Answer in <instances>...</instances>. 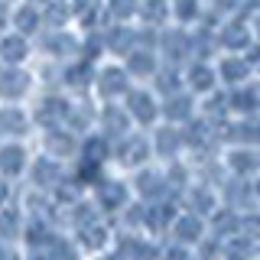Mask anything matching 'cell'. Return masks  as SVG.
<instances>
[{
    "label": "cell",
    "instance_id": "obj_20",
    "mask_svg": "<svg viewBox=\"0 0 260 260\" xmlns=\"http://www.w3.org/2000/svg\"><path fill=\"white\" fill-rule=\"evenodd\" d=\"M211 205H215V202H211V195H208L205 189H192V192H189V208L195 211V215H202V211L208 215Z\"/></svg>",
    "mask_w": 260,
    "mask_h": 260
},
{
    "label": "cell",
    "instance_id": "obj_48",
    "mask_svg": "<svg viewBox=\"0 0 260 260\" xmlns=\"http://www.w3.org/2000/svg\"><path fill=\"white\" fill-rule=\"evenodd\" d=\"M32 4H49V0H32Z\"/></svg>",
    "mask_w": 260,
    "mask_h": 260
},
{
    "label": "cell",
    "instance_id": "obj_42",
    "mask_svg": "<svg viewBox=\"0 0 260 260\" xmlns=\"http://www.w3.org/2000/svg\"><path fill=\"white\" fill-rule=\"evenodd\" d=\"M244 224H247V231H254V228H260V218L250 215V218H244Z\"/></svg>",
    "mask_w": 260,
    "mask_h": 260
},
{
    "label": "cell",
    "instance_id": "obj_9",
    "mask_svg": "<svg viewBox=\"0 0 260 260\" xmlns=\"http://www.w3.org/2000/svg\"><path fill=\"white\" fill-rule=\"evenodd\" d=\"M221 43H224L228 49H244V46L250 43V32H247V26H244L241 20H234V23H228V26H224Z\"/></svg>",
    "mask_w": 260,
    "mask_h": 260
},
{
    "label": "cell",
    "instance_id": "obj_7",
    "mask_svg": "<svg viewBox=\"0 0 260 260\" xmlns=\"http://www.w3.org/2000/svg\"><path fill=\"white\" fill-rule=\"evenodd\" d=\"M23 162H26L23 146H4V150H0V173L16 176V173H23Z\"/></svg>",
    "mask_w": 260,
    "mask_h": 260
},
{
    "label": "cell",
    "instance_id": "obj_38",
    "mask_svg": "<svg viewBox=\"0 0 260 260\" xmlns=\"http://www.w3.org/2000/svg\"><path fill=\"white\" fill-rule=\"evenodd\" d=\"M46 49H52V52H69V49H72V39H69V36L46 39Z\"/></svg>",
    "mask_w": 260,
    "mask_h": 260
},
{
    "label": "cell",
    "instance_id": "obj_4",
    "mask_svg": "<svg viewBox=\"0 0 260 260\" xmlns=\"http://www.w3.org/2000/svg\"><path fill=\"white\" fill-rule=\"evenodd\" d=\"M146 156H150V143L143 137H127L124 146H120V162H127V166H137Z\"/></svg>",
    "mask_w": 260,
    "mask_h": 260
},
{
    "label": "cell",
    "instance_id": "obj_51",
    "mask_svg": "<svg viewBox=\"0 0 260 260\" xmlns=\"http://www.w3.org/2000/svg\"><path fill=\"white\" fill-rule=\"evenodd\" d=\"M257 29H260V20H257Z\"/></svg>",
    "mask_w": 260,
    "mask_h": 260
},
{
    "label": "cell",
    "instance_id": "obj_32",
    "mask_svg": "<svg viewBox=\"0 0 260 260\" xmlns=\"http://www.w3.org/2000/svg\"><path fill=\"white\" fill-rule=\"evenodd\" d=\"M111 13L120 16V20H127V16L137 13V0H111Z\"/></svg>",
    "mask_w": 260,
    "mask_h": 260
},
{
    "label": "cell",
    "instance_id": "obj_5",
    "mask_svg": "<svg viewBox=\"0 0 260 260\" xmlns=\"http://www.w3.org/2000/svg\"><path fill=\"white\" fill-rule=\"evenodd\" d=\"M98 202H101V208H120L127 202V189L120 182H98Z\"/></svg>",
    "mask_w": 260,
    "mask_h": 260
},
{
    "label": "cell",
    "instance_id": "obj_37",
    "mask_svg": "<svg viewBox=\"0 0 260 260\" xmlns=\"http://www.w3.org/2000/svg\"><path fill=\"white\" fill-rule=\"evenodd\" d=\"M176 85H179L176 72H162V75H159V88H162V91H169V94H179V91H176Z\"/></svg>",
    "mask_w": 260,
    "mask_h": 260
},
{
    "label": "cell",
    "instance_id": "obj_14",
    "mask_svg": "<svg viewBox=\"0 0 260 260\" xmlns=\"http://www.w3.org/2000/svg\"><path fill=\"white\" fill-rule=\"evenodd\" d=\"M0 55H4L7 62L26 59V43H23V36H7L4 43H0Z\"/></svg>",
    "mask_w": 260,
    "mask_h": 260
},
{
    "label": "cell",
    "instance_id": "obj_15",
    "mask_svg": "<svg viewBox=\"0 0 260 260\" xmlns=\"http://www.w3.org/2000/svg\"><path fill=\"white\" fill-rule=\"evenodd\" d=\"M189 85L195 91H211V85H215V72L208 69V65H195L189 72Z\"/></svg>",
    "mask_w": 260,
    "mask_h": 260
},
{
    "label": "cell",
    "instance_id": "obj_39",
    "mask_svg": "<svg viewBox=\"0 0 260 260\" xmlns=\"http://www.w3.org/2000/svg\"><path fill=\"white\" fill-rule=\"evenodd\" d=\"M234 221H238V218H234L231 211H221V215L215 218V231H221V234H224L228 228H231V231H234Z\"/></svg>",
    "mask_w": 260,
    "mask_h": 260
},
{
    "label": "cell",
    "instance_id": "obj_35",
    "mask_svg": "<svg viewBox=\"0 0 260 260\" xmlns=\"http://www.w3.org/2000/svg\"><path fill=\"white\" fill-rule=\"evenodd\" d=\"M176 13H179V20H195L199 16V0H179Z\"/></svg>",
    "mask_w": 260,
    "mask_h": 260
},
{
    "label": "cell",
    "instance_id": "obj_49",
    "mask_svg": "<svg viewBox=\"0 0 260 260\" xmlns=\"http://www.w3.org/2000/svg\"><path fill=\"white\" fill-rule=\"evenodd\" d=\"M32 260H49V257H32Z\"/></svg>",
    "mask_w": 260,
    "mask_h": 260
},
{
    "label": "cell",
    "instance_id": "obj_1",
    "mask_svg": "<svg viewBox=\"0 0 260 260\" xmlns=\"http://www.w3.org/2000/svg\"><path fill=\"white\" fill-rule=\"evenodd\" d=\"M127 108L140 124L156 120V104H153V94H146V91H127Z\"/></svg>",
    "mask_w": 260,
    "mask_h": 260
},
{
    "label": "cell",
    "instance_id": "obj_27",
    "mask_svg": "<svg viewBox=\"0 0 260 260\" xmlns=\"http://www.w3.org/2000/svg\"><path fill=\"white\" fill-rule=\"evenodd\" d=\"M104 156H108V143H104L101 137H91V140L85 143V159H98V162H101Z\"/></svg>",
    "mask_w": 260,
    "mask_h": 260
},
{
    "label": "cell",
    "instance_id": "obj_24",
    "mask_svg": "<svg viewBox=\"0 0 260 260\" xmlns=\"http://www.w3.org/2000/svg\"><path fill=\"white\" fill-rule=\"evenodd\" d=\"M156 146H159V153H173L176 146H179V130L162 127L159 134H156Z\"/></svg>",
    "mask_w": 260,
    "mask_h": 260
},
{
    "label": "cell",
    "instance_id": "obj_41",
    "mask_svg": "<svg viewBox=\"0 0 260 260\" xmlns=\"http://www.w3.org/2000/svg\"><path fill=\"white\" fill-rule=\"evenodd\" d=\"M166 260H189V254H185L182 247H176V250H169V254H166Z\"/></svg>",
    "mask_w": 260,
    "mask_h": 260
},
{
    "label": "cell",
    "instance_id": "obj_33",
    "mask_svg": "<svg viewBox=\"0 0 260 260\" xmlns=\"http://www.w3.org/2000/svg\"><path fill=\"white\" fill-rule=\"evenodd\" d=\"M98 169H101L98 159H85L81 169H78V179H81V182H98Z\"/></svg>",
    "mask_w": 260,
    "mask_h": 260
},
{
    "label": "cell",
    "instance_id": "obj_19",
    "mask_svg": "<svg viewBox=\"0 0 260 260\" xmlns=\"http://www.w3.org/2000/svg\"><path fill=\"white\" fill-rule=\"evenodd\" d=\"M166 52H169V59H182L189 52V39L182 32H166Z\"/></svg>",
    "mask_w": 260,
    "mask_h": 260
},
{
    "label": "cell",
    "instance_id": "obj_36",
    "mask_svg": "<svg viewBox=\"0 0 260 260\" xmlns=\"http://www.w3.org/2000/svg\"><path fill=\"white\" fill-rule=\"evenodd\" d=\"M46 20L55 23V26H62V23L69 20V7H65V4H52V7H49V13H46Z\"/></svg>",
    "mask_w": 260,
    "mask_h": 260
},
{
    "label": "cell",
    "instance_id": "obj_28",
    "mask_svg": "<svg viewBox=\"0 0 260 260\" xmlns=\"http://www.w3.org/2000/svg\"><path fill=\"white\" fill-rule=\"evenodd\" d=\"M16 234H20V228H16V211H4V215H0V238H16Z\"/></svg>",
    "mask_w": 260,
    "mask_h": 260
},
{
    "label": "cell",
    "instance_id": "obj_50",
    "mask_svg": "<svg viewBox=\"0 0 260 260\" xmlns=\"http://www.w3.org/2000/svg\"><path fill=\"white\" fill-rule=\"evenodd\" d=\"M0 23H4V13H0Z\"/></svg>",
    "mask_w": 260,
    "mask_h": 260
},
{
    "label": "cell",
    "instance_id": "obj_10",
    "mask_svg": "<svg viewBox=\"0 0 260 260\" xmlns=\"http://www.w3.org/2000/svg\"><path fill=\"white\" fill-rule=\"evenodd\" d=\"M69 114V104L62 101V98H49V101L39 104V120L49 127V124H59V120Z\"/></svg>",
    "mask_w": 260,
    "mask_h": 260
},
{
    "label": "cell",
    "instance_id": "obj_3",
    "mask_svg": "<svg viewBox=\"0 0 260 260\" xmlns=\"http://www.w3.org/2000/svg\"><path fill=\"white\" fill-rule=\"evenodd\" d=\"M98 88H101V94H124L127 91V72L124 69H101V78H98Z\"/></svg>",
    "mask_w": 260,
    "mask_h": 260
},
{
    "label": "cell",
    "instance_id": "obj_47",
    "mask_svg": "<svg viewBox=\"0 0 260 260\" xmlns=\"http://www.w3.org/2000/svg\"><path fill=\"white\" fill-rule=\"evenodd\" d=\"M101 260H120V257H101Z\"/></svg>",
    "mask_w": 260,
    "mask_h": 260
},
{
    "label": "cell",
    "instance_id": "obj_25",
    "mask_svg": "<svg viewBox=\"0 0 260 260\" xmlns=\"http://www.w3.org/2000/svg\"><path fill=\"white\" fill-rule=\"evenodd\" d=\"M13 23H16V29L20 32H32L36 29V10H29V7H23V10H16V16H13Z\"/></svg>",
    "mask_w": 260,
    "mask_h": 260
},
{
    "label": "cell",
    "instance_id": "obj_22",
    "mask_svg": "<svg viewBox=\"0 0 260 260\" xmlns=\"http://www.w3.org/2000/svg\"><path fill=\"white\" fill-rule=\"evenodd\" d=\"M101 120H104V127H108V134H124L127 124H124V111H117V108H108L101 114Z\"/></svg>",
    "mask_w": 260,
    "mask_h": 260
},
{
    "label": "cell",
    "instance_id": "obj_21",
    "mask_svg": "<svg viewBox=\"0 0 260 260\" xmlns=\"http://www.w3.org/2000/svg\"><path fill=\"white\" fill-rule=\"evenodd\" d=\"M127 65H130L134 75H150V72H153V55L150 52H134L127 59Z\"/></svg>",
    "mask_w": 260,
    "mask_h": 260
},
{
    "label": "cell",
    "instance_id": "obj_45",
    "mask_svg": "<svg viewBox=\"0 0 260 260\" xmlns=\"http://www.w3.org/2000/svg\"><path fill=\"white\" fill-rule=\"evenodd\" d=\"M250 62H260V46H257V49H250Z\"/></svg>",
    "mask_w": 260,
    "mask_h": 260
},
{
    "label": "cell",
    "instance_id": "obj_12",
    "mask_svg": "<svg viewBox=\"0 0 260 260\" xmlns=\"http://www.w3.org/2000/svg\"><path fill=\"white\" fill-rule=\"evenodd\" d=\"M224 254H228V260H250V254H254V244H250V238L238 234V238H231V241L224 244Z\"/></svg>",
    "mask_w": 260,
    "mask_h": 260
},
{
    "label": "cell",
    "instance_id": "obj_17",
    "mask_svg": "<svg viewBox=\"0 0 260 260\" xmlns=\"http://www.w3.org/2000/svg\"><path fill=\"white\" fill-rule=\"evenodd\" d=\"M228 166H231V173H238V176H247L250 169L257 166V159L250 156L247 150H234L231 156H228Z\"/></svg>",
    "mask_w": 260,
    "mask_h": 260
},
{
    "label": "cell",
    "instance_id": "obj_6",
    "mask_svg": "<svg viewBox=\"0 0 260 260\" xmlns=\"http://www.w3.org/2000/svg\"><path fill=\"white\" fill-rule=\"evenodd\" d=\"M78 241H81L85 250H101L104 244H108V228H104L101 221H91V224H85L78 231Z\"/></svg>",
    "mask_w": 260,
    "mask_h": 260
},
{
    "label": "cell",
    "instance_id": "obj_23",
    "mask_svg": "<svg viewBox=\"0 0 260 260\" xmlns=\"http://www.w3.org/2000/svg\"><path fill=\"white\" fill-rule=\"evenodd\" d=\"M140 192L146 195V199H159V192H162V179L156 173H143L140 176Z\"/></svg>",
    "mask_w": 260,
    "mask_h": 260
},
{
    "label": "cell",
    "instance_id": "obj_8",
    "mask_svg": "<svg viewBox=\"0 0 260 260\" xmlns=\"http://www.w3.org/2000/svg\"><path fill=\"white\" fill-rule=\"evenodd\" d=\"M176 238L179 241H199L202 238V221H199V215H182V218H176Z\"/></svg>",
    "mask_w": 260,
    "mask_h": 260
},
{
    "label": "cell",
    "instance_id": "obj_16",
    "mask_svg": "<svg viewBox=\"0 0 260 260\" xmlns=\"http://www.w3.org/2000/svg\"><path fill=\"white\" fill-rule=\"evenodd\" d=\"M46 146L52 153H59V156H65V153H75V137H72V134H62V130H52V134H49V140H46Z\"/></svg>",
    "mask_w": 260,
    "mask_h": 260
},
{
    "label": "cell",
    "instance_id": "obj_26",
    "mask_svg": "<svg viewBox=\"0 0 260 260\" xmlns=\"http://www.w3.org/2000/svg\"><path fill=\"white\" fill-rule=\"evenodd\" d=\"M143 16L150 23L166 20V0H146V4H143Z\"/></svg>",
    "mask_w": 260,
    "mask_h": 260
},
{
    "label": "cell",
    "instance_id": "obj_2",
    "mask_svg": "<svg viewBox=\"0 0 260 260\" xmlns=\"http://www.w3.org/2000/svg\"><path fill=\"white\" fill-rule=\"evenodd\" d=\"M29 88V78H26V72H20V69H7V72H0V94L4 98H20L23 91Z\"/></svg>",
    "mask_w": 260,
    "mask_h": 260
},
{
    "label": "cell",
    "instance_id": "obj_13",
    "mask_svg": "<svg viewBox=\"0 0 260 260\" xmlns=\"http://www.w3.org/2000/svg\"><path fill=\"white\" fill-rule=\"evenodd\" d=\"M32 179H36L39 185H52V182H59V166H55L52 159H36V166H32Z\"/></svg>",
    "mask_w": 260,
    "mask_h": 260
},
{
    "label": "cell",
    "instance_id": "obj_30",
    "mask_svg": "<svg viewBox=\"0 0 260 260\" xmlns=\"http://www.w3.org/2000/svg\"><path fill=\"white\" fill-rule=\"evenodd\" d=\"M23 124H26V120H23L20 111H4V114H0V127H4V130H13V134H20Z\"/></svg>",
    "mask_w": 260,
    "mask_h": 260
},
{
    "label": "cell",
    "instance_id": "obj_11",
    "mask_svg": "<svg viewBox=\"0 0 260 260\" xmlns=\"http://www.w3.org/2000/svg\"><path fill=\"white\" fill-rule=\"evenodd\" d=\"M189 114H192V101L185 94H169V101H166V117L169 120H189Z\"/></svg>",
    "mask_w": 260,
    "mask_h": 260
},
{
    "label": "cell",
    "instance_id": "obj_29",
    "mask_svg": "<svg viewBox=\"0 0 260 260\" xmlns=\"http://www.w3.org/2000/svg\"><path fill=\"white\" fill-rule=\"evenodd\" d=\"M65 78H69V85H78L81 88V85H88V81H91V69H88L85 62H81V65H72Z\"/></svg>",
    "mask_w": 260,
    "mask_h": 260
},
{
    "label": "cell",
    "instance_id": "obj_40",
    "mask_svg": "<svg viewBox=\"0 0 260 260\" xmlns=\"http://www.w3.org/2000/svg\"><path fill=\"white\" fill-rule=\"evenodd\" d=\"M59 199L62 202H78V185H72V182L59 185Z\"/></svg>",
    "mask_w": 260,
    "mask_h": 260
},
{
    "label": "cell",
    "instance_id": "obj_18",
    "mask_svg": "<svg viewBox=\"0 0 260 260\" xmlns=\"http://www.w3.org/2000/svg\"><path fill=\"white\" fill-rule=\"evenodd\" d=\"M221 78H224V81H244V78H247V62H241V59H224V62H221Z\"/></svg>",
    "mask_w": 260,
    "mask_h": 260
},
{
    "label": "cell",
    "instance_id": "obj_34",
    "mask_svg": "<svg viewBox=\"0 0 260 260\" xmlns=\"http://www.w3.org/2000/svg\"><path fill=\"white\" fill-rule=\"evenodd\" d=\"M208 140V127H205V120H195V124L189 127V143L192 146H202Z\"/></svg>",
    "mask_w": 260,
    "mask_h": 260
},
{
    "label": "cell",
    "instance_id": "obj_46",
    "mask_svg": "<svg viewBox=\"0 0 260 260\" xmlns=\"http://www.w3.org/2000/svg\"><path fill=\"white\" fill-rule=\"evenodd\" d=\"M4 199H7V185L0 182V202H4Z\"/></svg>",
    "mask_w": 260,
    "mask_h": 260
},
{
    "label": "cell",
    "instance_id": "obj_31",
    "mask_svg": "<svg viewBox=\"0 0 260 260\" xmlns=\"http://www.w3.org/2000/svg\"><path fill=\"white\" fill-rule=\"evenodd\" d=\"M130 32L127 29H111V36H108V43H111V49L114 52H127V46H130Z\"/></svg>",
    "mask_w": 260,
    "mask_h": 260
},
{
    "label": "cell",
    "instance_id": "obj_43",
    "mask_svg": "<svg viewBox=\"0 0 260 260\" xmlns=\"http://www.w3.org/2000/svg\"><path fill=\"white\" fill-rule=\"evenodd\" d=\"M0 260H16V254L10 247H0Z\"/></svg>",
    "mask_w": 260,
    "mask_h": 260
},
{
    "label": "cell",
    "instance_id": "obj_44",
    "mask_svg": "<svg viewBox=\"0 0 260 260\" xmlns=\"http://www.w3.org/2000/svg\"><path fill=\"white\" fill-rule=\"evenodd\" d=\"M218 7H224V10H231V7H238V0H218Z\"/></svg>",
    "mask_w": 260,
    "mask_h": 260
}]
</instances>
